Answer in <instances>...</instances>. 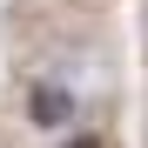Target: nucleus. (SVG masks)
Returning <instances> with one entry per match:
<instances>
[{"instance_id": "f257e3e1", "label": "nucleus", "mask_w": 148, "mask_h": 148, "mask_svg": "<svg viewBox=\"0 0 148 148\" xmlns=\"http://www.w3.org/2000/svg\"><path fill=\"white\" fill-rule=\"evenodd\" d=\"M27 121L40 135H74V121H81V94H74L67 81H27Z\"/></svg>"}, {"instance_id": "f03ea898", "label": "nucleus", "mask_w": 148, "mask_h": 148, "mask_svg": "<svg viewBox=\"0 0 148 148\" xmlns=\"http://www.w3.org/2000/svg\"><path fill=\"white\" fill-rule=\"evenodd\" d=\"M61 148H108V135H94V128H74V135H67Z\"/></svg>"}]
</instances>
